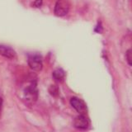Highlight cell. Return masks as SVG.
<instances>
[{"label": "cell", "mask_w": 132, "mask_h": 132, "mask_svg": "<svg viewBox=\"0 0 132 132\" xmlns=\"http://www.w3.org/2000/svg\"><path fill=\"white\" fill-rule=\"evenodd\" d=\"M126 58H127V61L129 63L130 65H131V50H128L126 52Z\"/></svg>", "instance_id": "9c48e42d"}, {"label": "cell", "mask_w": 132, "mask_h": 132, "mask_svg": "<svg viewBox=\"0 0 132 132\" xmlns=\"http://www.w3.org/2000/svg\"><path fill=\"white\" fill-rule=\"evenodd\" d=\"M24 97L28 103H34L38 97V91H37L36 84L31 82L24 90Z\"/></svg>", "instance_id": "6da1fadb"}, {"label": "cell", "mask_w": 132, "mask_h": 132, "mask_svg": "<svg viewBox=\"0 0 132 132\" xmlns=\"http://www.w3.org/2000/svg\"><path fill=\"white\" fill-rule=\"evenodd\" d=\"M73 125L78 129L85 130L89 126V121L88 118L86 117L85 114H80L78 117L74 119Z\"/></svg>", "instance_id": "5b68a950"}, {"label": "cell", "mask_w": 132, "mask_h": 132, "mask_svg": "<svg viewBox=\"0 0 132 132\" xmlns=\"http://www.w3.org/2000/svg\"><path fill=\"white\" fill-rule=\"evenodd\" d=\"M41 3H42V0H36V2L34 3V5L36 7H39L40 6H41Z\"/></svg>", "instance_id": "30bf717a"}, {"label": "cell", "mask_w": 132, "mask_h": 132, "mask_svg": "<svg viewBox=\"0 0 132 132\" xmlns=\"http://www.w3.org/2000/svg\"><path fill=\"white\" fill-rule=\"evenodd\" d=\"M49 92L52 96H57L59 94V88L55 85H51L49 88Z\"/></svg>", "instance_id": "ba28073f"}, {"label": "cell", "mask_w": 132, "mask_h": 132, "mask_svg": "<svg viewBox=\"0 0 132 132\" xmlns=\"http://www.w3.org/2000/svg\"><path fill=\"white\" fill-rule=\"evenodd\" d=\"M0 55L8 59H14L16 57V52L10 47L0 45Z\"/></svg>", "instance_id": "8992f818"}, {"label": "cell", "mask_w": 132, "mask_h": 132, "mask_svg": "<svg viewBox=\"0 0 132 132\" xmlns=\"http://www.w3.org/2000/svg\"><path fill=\"white\" fill-rule=\"evenodd\" d=\"M2 104H3V99L0 97V111H1V108H2Z\"/></svg>", "instance_id": "8fae6325"}, {"label": "cell", "mask_w": 132, "mask_h": 132, "mask_svg": "<svg viewBox=\"0 0 132 132\" xmlns=\"http://www.w3.org/2000/svg\"><path fill=\"white\" fill-rule=\"evenodd\" d=\"M53 78H55L56 81H59V82H62L64 80V78L65 77V73L63 69H58L56 70L53 72Z\"/></svg>", "instance_id": "52a82bcc"}, {"label": "cell", "mask_w": 132, "mask_h": 132, "mask_svg": "<svg viewBox=\"0 0 132 132\" xmlns=\"http://www.w3.org/2000/svg\"><path fill=\"white\" fill-rule=\"evenodd\" d=\"M28 64L33 71L39 72L42 69V58L39 55H32L28 58Z\"/></svg>", "instance_id": "3957f363"}, {"label": "cell", "mask_w": 132, "mask_h": 132, "mask_svg": "<svg viewBox=\"0 0 132 132\" xmlns=\"http://www.w3.org/2000/svg\"><path fill=\"white\" fill-rule=\"evenodd\" d=\"M70 104L79 114H85L87 112V105L84 100L78 97H72L70 99Z\"/></svg>", "instance_id": "277c9868"}, {"label": "cell", "mask_w": 132, "mask_h": 132, "mask_svg": "<svg viewBox=\"0 0 132 132\" xmlns=\"http://www.w3.org/2000/svg\"><path fill=\"white\" fill-rule=\"evenodd\" d=\"M70 3L69 0H57L55 7V13L59 16H63L69 12Z\"/></svg>", "instance_id": "7a4b0ae2"}]
</instances>
